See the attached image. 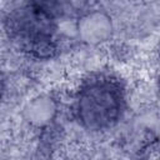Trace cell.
Returning <instances> with one entry per match:
<instances>
[{
	"mask_svg": "<svg viewBox=\"0 0 160 160\" xmlns=\"http://www.w3.org/2000/svg\"><path fill=\"white\" fill-rule=\"evenodd\" d=\"M126 108V90L119 78L98 72L80 85L74 112L79 124L89 131H104L115 126Z\"/></svg>",
	"mask_w": 160,
	"mask_h": 160,
	"instance_id": "cell-1",
	"label": "cell"
},
{
	"mask_svg": "<svg viewBox=\"0 0 160 160\" xmlns=\"http://www.w3.org/2000/svg\"><path fill=\"white\" fill-rule=\"evenodd\" d=\"M5 32L20 51L35 59H51L59 49L58 24L29 5L11 11L5 20Z\"/></svg>",
	"mask_w": 160,
	"mask_h": 160,
	"instance_id": "cell-2",
	"label": "cell"
},
{
	"mask_svg": "<svg viewBox=\"0 0 160 160\" xmlns=\"http://www.w3.org/2000/svg\"><path fill=\"white\" fill-rule=\"evenodd\" d=\"M69 0H28V5L35 11L52 19H60L68 10Z\"/></svg>",
	"mask_w": 160,
	"mask_h": 160,
	"instance_id": "cell-3",
	"label": "cell"
},
{
	"mask_svg": "<svg viewBox=\"0 0 160 160\" xmlns=\"http://www.w3.org/2000/svg\"><path fill=\"white\" fill-rule=\"evenodd\" d=\"M4 92H5V79L0 71V102L2 100V96H4Z\"/></svg>",
	"mask_w": 160,
	"mask_h": 160,
	"instance_id": "cell-4",
	"label": "cell"
}]
</instances>
